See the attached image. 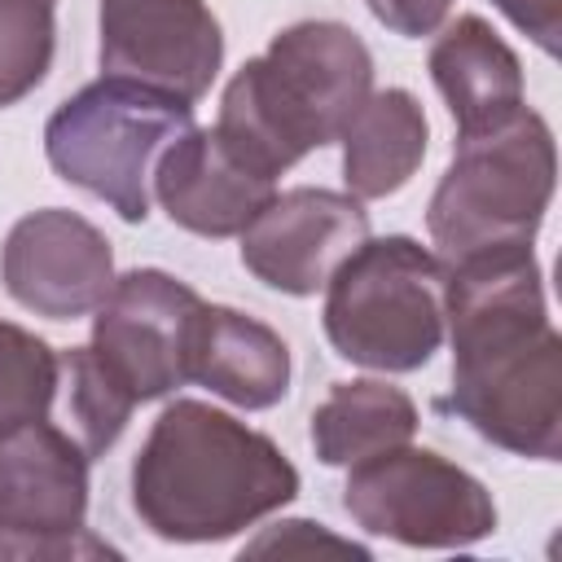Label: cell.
I'll return each instance as SVG.
<instances>
[{"instance_id": "ffe728a7", "label": "cell", "mask_w": 562, "mask_h": 562, "mask_svg": "<svg viewBox=\"0 0 562 562\" xmlns=\"http://www.w3.org/2000/svg\"><path fill=\"white\" fill-rule=\"evenodd\" d=\"M53 48V0H0V110L44 83Z\"/></svg>"}, {"instance_id": "e0dca14e", "label": "cell", "mask_w": 562, "mask_h": 562, "mask_svg": "<svg viewBox=\"0 0 562 562\" xmlns=\"http://www.w3.org/2000/svg\"><path fill=\"white\" fill-rule=\"evenodd\" d=\"M417 435V404L382 378L334 382L312 408V448L325 465H360Z\"/></svg>"}, {"instance_id": "7c38bea8", "label": "cell", "mask_w": 562, "mask_h": 562, "mask_svg": "<svg viewBox=\"0 0 562 562\" xmlns=\"http://www.w3.org/2000/svg\"><path fill=\"white\" fill-rule=\"evenodd\" d=\"M0 277L13 303L48 321L92 316L114 285V250L97 224L66 206L22 215L0 250Z\"/></svg>"}, {"instance_id": "8fae6325", "label": "cell", "mask_w": 562, "mask_h": 562, "mask_svg": "<svg viewBox=\"0 0 562 562\" xmlns=\"http://www.w3.org/2000/svg\"><path fill=\"white\" fill-rule=\"evenodd\" d=\"M241 263L281 294L307 299L325 290L334 268L369 237V211L360 198L338 189H285L237 233Z\"/></svg>"}, {"instance_id": "ba28073f", "label": "cell", "mask_w": 562, "mask_h": 562, "mask_svg": "<svg viewBox=\"0 0 562 562\" xmlns=\"http://www.w3.org/2000/svg\"><path fill=\"white\" fill-rule=\"evenodd\" d=\"M88 452L48 417L0 430V558H114L83 527Z\"/></svg>"}, {"instance_id": "ac0fdd59", "label": "cell", "mask_w": 562, "mask_h": 562, "mask_svg": "<svg viewBox=\"0 0 562 562\" xmlns=\"http://www.w3.org/2000/svg\"><path fill=\"white\" fill-rule=\"evenodd\" d=\"M61 386V356L31 329L0 316V430L48 417Z\"/></svg>"}, {"instance_id": "7402d4cb", "label": "cell", "mask_w": 562, "mask_h": 562, "mask_svg": "<svg viewBox=\"0 0 562 562\" xmlns=\"http://www.w3.org/2000/svg\"><path fill=\"white\" fill-rule=\"evenodd\" d=\"M522 35H531L549 57L558 53V35H562V0H492Z\"/></svg>"}, {"instance_id": "d6986e66", "label": "cell", "mask_w": 562, "mask_h": 562, "mask_svg": "<svg viewBox=\"0 0 562 562\" xmlns=\"http://www.w3.org/2000/svg\"><path fill=\"white\" fill-rule=\"evenodd\" d=\"M61 386H66V417L75 426V439L88 457H101L114 448V439L123 435L127 417H132V400L123 395V386L101 369V360L92 356V347H70L61 356Z\"/></svg>"}, {"instance_id": "7a4b0ae2", "label": "cell", "mask_w": 562, "mask_h": 562, "mask_svg": "<svg viewBox=\"0 0 562 562\" xmlns=\"http://www.w3.org/2000/svg\"><path fill=\"white\" fill-rule=\"evenodd\" d=\"M299 496V470L255 426L202 400H171L136 461L132 509L176 544L228 540Z\"/></svg>"}, {"instance_id": "3957f363", "label": "cell", "mask_w": 562, "mask_h": 562, "mask_svg": "<svg viewBox=\"0 0 562 562\" xmlns=\"http://www.w3.org/2000/svg\"><path fill=\"white\" fill-rule=\"evenodd\" d=\"M373 92V57L364 40L325 18L294 22L250 57L220 97L215 132L224 145L277 180L312 149L342 136Z\"/></svg>"}, {"instance_id": "9c48e42d", "label": "cell", "mask_w": 562, "mask_h": 562, "mask_svg": "<svg viewBox=\"0 0 562 562\" xmlns=\"http://www.w3.org/2000/svg\"><path fill=\"white\" fill-rule=\"evenodd\" d=\"M198 307V290L162 268H132L114 277L110 294L92 312L88 347L132 404L162 400L189 382Z\"/></svg>"}, {"instance_id": "5b68a950", "label": "cell", "mask_w": 562, "mask_h": 562, "mask_svg": "<svg viewBox=\"0 0 562 562\" xmlns=\"http://www.w3.org/2000/svg\"><path fill=\"white\" fill-rule=\"evenodd\" d=\"M443 259L417 237H364L325 281V338L378 373L422 369L443 342Z\"/></svg>"}, {"instance_id": "6da1fadb", "label": "cell", "mask_w": 562, "mask_h": 562, "mask_svg": "<svg viewBox=\"0 0 562 562\" xmlns=\"http://www.w3.org/2000/svg\"><path fill=\"white\" fill-rule=\"evenodd\" d=\"M443 268L452 342L443 408L514 457L553 461L562 452V338L531 246H496Z\"/></svg>"}, {"instance_id": "2e32d148", "label": "cell", "mask_w": 562, "mask_h": 562, "mask_svg": "<svg viewBox=\"0 0 562 562\" xmlns=\"http://www.w3.org/2000/svg\"><path fill=\"white\" fill-rule=\"evenodd\" d=\"M342 180L360 202L400 193L426 158L430 123L408 88L369 92L356 119L342 127Z\"/></svg>"}, {"instance_id": "9a60e30c", "label": "cell", "mask_w": 562, "mask_h": 562, "mask_svg": "<svg viewBox=\"0 0 562 562\" xmlns=\"http://www.w3.org/2000/svg\"><path fill=\"white\" fill-rule=\"evenodd\" d=\"M430 79L448 101L457 136L487 132L527 105L518 53L479 13H461L439 31L430 44Z\"/></svg>"}, {"instance_id": "30bf717a", "label": "cell", "mask_w": 562, "mask_h": 562, "mask_svg": "<svg viewBox=\"0 0 562 562\" xmlns=\"http://www.w3.org/2000/svg\"><path fill=\"white\" fill-rule=\"evenodd\" d=\"M101 75L180 101H202L224 66V35L206 0H101Z\"/></svg>"}, {"instance_id": "44dd1931", "label": "cell", "mask_w": 562, "mask_h": 562, "mask_svg": "<svg viewBox=\"0 0 562 562\" xmlns=\"http://www.w3.org/2000/svg\"><path fill=\"white\" fill-rule=\"evenodd\" d=\"M316 558V553H338V558H369L364 544H351L334 531H325L321 522H307V518H290V522H277L268 527L255 544L241 549V558Z\"/></svg>"}, {"instance_id": "277c9868", "label": "cell", "mask_w": 562, "mask_h": 562, "mask_svg": "<svg viewBox=\"0 0 562 562\" xmlns=\"http://www.w3.org/2000/svg\"><path fill=\"white\" fill-rule=\"evenodd\" d=\"M558 180V149L549 123L522 105L505 123L457 136L452 162L439 176L426 228L435 255L457 263L496 246H531Z\"/></svg>"}, {"instance_id": "8992f818", "label": "cell", "mask_w": 562, "mask_h": 562, "mask_svg": "<svg viewBox=\"0 0 562 562\" xmlns=\"http://www.w3.org/2000/svg\"><path fill=\"white\" fill-rule=\"evenodd\" d=\"M189 127V101L119 75H101L48 114L44 158L66 184L101 198L119 220L145 224L154 162Z\"/></svg>"}, {"instance_id": "52a82bcc", "label": "cell", "mask_w": 562, "mask_h": 562, "mask_svg": "<svg viewBox=\"0 0 562 562\" xmlns=\"http://www.w3.org/2000/svg\"><path fill=\"white\" fill-rule=\"evenodd\" d=\"M342 509L369 536L413 549H465L496 531L492 492L430 448H386L351 465Z\"/></svg>"}, {"instance_id": "4fadbf2b", "label": "cell", "mask_w": 562, "mask_h": 562, "mask_svg": "<svg viewBox=\"0 0 562 562\" xmlns=\"http://www.w3.org/2000/svg\"><path fill=\"white\" fill-rule=\"evenodd\" d=\"M149 189L171 224L198 237H237L268 206L277 180L246 167L215 127H189L158 154Z\"/></svg>"}, {"instance_id": "5bb4252c", "label": "cell", "mask_w": 562, "mask_h": 562, "mask_svg": "<svg viewBox=\"0 0 562 562\" xmlns=\"http://www.w3.org/2000/svg\"><path fill=\"white\" fill-rule=\"evenodd\" d=\"M189 382L237 408H272L290 391V347L272 325L202 303L189 338Z\"/></svg>"}]
</instances>
